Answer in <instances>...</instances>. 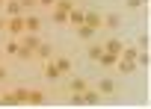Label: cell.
I'll return each mask as SVG.
<instances>
[{"label": "cell", "mask_w": 151, "mask_h": 109, "mask_svg": "<svg viewBox=\"0 0 151 109\" xmlns=\"http://www.w3.org/2000/svg\"><path fill=\"white\" fill-rule=\"evenodd\" d=\"M42 44V33H24L21 36V53H18V62H30L36 59V47Z\"/></svg>", "instance_id": "6da1fadb"}, {"label": "cell", "mask_w": 151, "mask_h": 109, "mask_svg": "<svg viewBox=\"0 0 151 109\" xmlns=\"http://www.w3.org/2000/svg\"><path fill=\"white\" fill-rule=\"evenodd\" d=\"M12 94H15L18 103H30V106L45 103V91H39V88H12Z\"/></svg>", "instance_id": "7a4b0ae2"}, {"label": "cell", "mask_w": 151, "mask_h": 109, "mask_svg": "<svg viewBox=\"0 0 151 109\" xmlns=\"http://www.w3.org/2000/svg\"><path fill=\"white\" fill-rule=\"evenodd\" d=\"M6 33H9V38H21L27 30H24V15H12V18H6Z\"/></svg>", "instance_id": "3957f363"}, {"label": "cell", "mask_w": 151, "mask_h": 109, "mask_svg": "<svg viewBox=\"0 0 151 109\" xmlns=\"http://www.w3.org/2000/svg\"><path fill=\"white\" fill-rule=\"evenodd\" d=\"M42 77H45L47 83H59L65 74L56 68V62H53V59H45V62H42Z\"/></svg>", "instance_id": "277c9868"}, {"label": "cell", "mask_w": 151, "mask_h": 109, "mask_svg": "<svg viewBox=\"0 0 151 109\" xmlns=\"http://www.w3.org/2000/svg\"><path fill=\"white\" fill-rule=\"evenodd\" d=\"M42 27H45V18L39 12H24V30L27 33H42Z\"/></svg>", "instance_id": "5b68a950"}, {"label": "cell", "mask_w": 151, "mask_h": 109, "mask_svg": "<svg viewBox=\"0 0 151 109\" xmlns=\"http://www.w3.org/2000/svg\"><path fill=\"white\" fill-rule=\"evenodd\" d=\"M122 27V12H107L104 18H101V30H110V33H116Z\"/></svg>", "instance_id": "8992f818"}, {"label": "cell", "mask_w": 151, "mask_h": 109, "mask_svg": "<svg viewBox=\"0 0 151 109\" xmlns=\"http://www.w3.org/2000/svg\"><path fill=\"white\" fill-rule=\"evenodd\" d=\"M53 53H56V47H53L50 41H45V38H42V44L36 47V59H39V62H45V59H53Z\"/></svg>", "instance_id": "52a82bcc"}, {"label": "cell", "mask_w": 151, "mask_h": 109, "mask_svg": "<svg viewBox=\"0 0 151 109\" xmlns=\"http://www.w3.org/2000/svg\"><path fill=\"white\" fill-rule=\"evenodd\" d=\"M74 36H77L80 41H95V36H98V30H92V27H86V24H80V27H74Z\"/></svg>", "instance_id": "ba28073f"}, {"label": "cell", "mask_w": 151, "mask_h": 109, "mask_svg": "<svg viewBox=\"0 0 151 109\" xmlns=\"http://www.w3.org/2000/svg\"><path fill=\"white\" fill-rule=\"evenodd\" d=\"M18 53H21V38H9V41L3 44V56H9V59H18Z\"/></svg>", "instance_id": "9c48e42d"}, {"label": "cell", "mask_w": 151, "mask_h": 109, "mask_svg": "<svg viewBox=\"0 0 151 109\" xmlns=\"http://www.w3.org/2000/svg\"><path fill=\"white\" fill-rule=\"evenodd\" d=\"M95 88H98V94H113V91H116V80H113V77H101V80L95 83Z\"/></svg>", "instance_id": "30bf717a"}, {"label": "cell", "mask_w": 151, "mask_h": 109, "mask_svg": "<svg viewBox=\"0 0 151 109\" xmlns=\"http://www.w3.org/2000/svg\"><path fill=\"white\" fill-rule=\"evenodd\" d=\"M101 44H104V50H107V53H116V56H119V53H122V47H124V41H122L119 36H113V38H107V41H101Z\"/></svg>", "instance_id": "8fae6325"}, {"label": "cell", "mask_w": 151, "mask_h": 109, "mask_svg": "<svg viewBox=\"0 0 151 109\" xmlns=\"http://www.w3.org/2000/svg\"><path fill=\"white\" fill-rule=\"evenodd\" d=\"M83 18H86V9L74 6V9L68 12V27H80V24H83Z\"/></svg>", "instance_id": "7c38bea8"}, {"label": "cell", "mask_w": 151, "mask_h": 109, "mask_svg": "<svg viewBox=\"0 0 151 109\" xmlns=\"http://www.w3.org/2000/svg\"><path fill=\"white\" fill-rule=\"evenodd\" d=\"M0 12H3L6 18H12V15H24V9H21V3H18V0H6Z\"/></svg>", "instance_id": "4fadbf2b"}, {"label": "cell", "mask_w": 151, "mask_h": 109, "mask_svg": "<svg viewBox=\"0 0 151 109\" xmlns=\"http://www.w3.org/2000/svg\"><path fill=\"white\" fill-rule=\"evenodd\" d=\"M101 12H92V9H86V18H83V24L86 27H92V30H101Z\"/></svg>", "instance_id": "5bb4252c"}, {"label": "cell", "mask_w": 151, "mask_h": 109, "mask_svg": "<svg viewBox=\"0 0 151 109\" xmlns=\"http://www.w3.org/2000/svg\"><path fill=\"white\" fill-rule=\"evenodd\" d=\"M98 100H101L98 88H95V85H86V88H83V103H89V106H98Z\"/></svg>", "instance_id": "9a60e30c"}, {"label": "cell", "mask_w": 151, "mask_h": 109, "mask_svg": "<svg viewBox=\"0 0 151 109\" xmlns=\"http://www.w3.org/2000/svg\"><path fill=\"white\" fill-rule=\"evenodd\" d=\"M101 53H104V44H101V41H89V44H86V56H89L92 62H98Z\"/></svg>", "instance_id": "2e32d148"}, {"label": "cell", "mask_w": 151, "mask_h": 109, "mask_svg": "<svg viewBox=\"0 0 151 109\" xmlns=\"http://www.w3.org/2000/svg\"><path fill=\"white\" fill-rule=\"evenodd\" d=\"M116 62H119L116 53H107V50H104V53L98 56V65H101V68H116Z\"/></svg>", "instance_id": "e0dca14e"}, {"label": "cell", "mask_w": 151, "mask_h": 109, "mask_svg": "<svg viewBox=\"0 0 151 109\" xmlns=\"http://www.w3.org/2000/svg\"><path fill=\"white\" fill-rule=\"evenodd\" d=\"M53 62H56V68H59L62 74H71V56H62V53L56 56V53H53Z\"/></svg>", "instance_id": "ac0fdd59"}, {"label": "cell", "mask_w": 151, "mask_h": 109, "mask_svg": "<svg viewBox=\"0 0 151 109\" xmlns=\"http://www.w3.org/2000/svg\"><path fill=\"white\" fill-rule=\"evenodd\" d=\"M50 21L59 24V27H68V12H62V9H50Z\"/></svg>", "instance_id": "d6986e66"}, {"label": "cell", "mask_w": 151, "mask_h": 109, "mask_svg": "<svg viewBox=\"0 0 151 109\" xmlns=\"http://www.w3.org/2000/svg\"><path fill=\"white\" fill-rule=\"evenodd\" d=\"M86 85H89V83H86L83 77H71V80H68V91H83Z\"/></svg>", "instance_id": "ffe728a7"}, {"label": "cell", "mask_w": 151, "mask_h": 109, "mask_svg": "<svg viewBox=\"0 0 151 109\" xmlns=\"http://www.w3.org/2000/svg\"><path fill=\"white\" fill-rule=\"evenodd\" d=\"M116 68H119L122 74H133V71H136V62H127V59H119V62H116Z\"/></svg>", "instance_id": "44dd1931"}, {"label": "cell", "mask_w": 151, "mask_h": 109, "mask_svg": "<svg viewBox=\"0 0 151 109\" xmlns=\"http://www.w3.org/2000/svg\"><path fill=\"white\" fill-rule=\"evenodd\" d=\"M0 106H18L15 94H12V91H0Z\"/></svg>", "instance_id": "7402d4cb"}, {"label": "cell", "mask_w": 151, "mask_h": 109, "mask_svg": "<svg viewBox=\"0 0 151 109\" xmlns=\"http://www.w3.org/2000/svg\"><path fill=\"white\" fill-rule=\"evenodd\" d=\"M136 53H139L136 47H127V44H124V47H122V53H119V59H127V62H133V59H136Z\"/></svg>", "instance_id": "603a6c76"}, {"label": "cell", "mask_w": 151, "mask_h": 109, "mask_svg": "<svg viewBox=\"0 0 151 109\" xmlns=\"http://www.w3.org/2000/svg\"><path fill=\"white\" fill-rule=\"evenodd\" d=\"M18 3H21L24 12H36V9H39V0H18Z\"/></svg>", "instance_id": "cb8c5ba5"}, {"label": "cell", "mask_w": 151, "mask_h": 109, "mask_svg": "<svg viewBox=\"0 0 151 109\" xmlns=\"http://www.w3.org/2000/svg\"><path fill=\"white\" fill-rule=\"evenodd\" d=\"M133 62H136V65H142V68H148V62H151V59H148V50H139Z\"/></svg>", "instance_id": "d4e9b609"}, {"label": "cell", "mask_w": 151, "mask_h": 109, "mask_svg": "<svg viewBox=\"0 0 151 109\" xmlns=\"http://www.w3.org/2000/svg\"><path fill=\"white\" fill-rule=\"evenodd\" d=\"M53 9H62V12H71L74 9V3H71V0H56V6Z\"/></svg>", "instance_id": "484cf974"}, {"label": "cell", "mask_w": 151, "mask_h": 109, "mask_svg": "<svg viewBox=\"0 0 151 109\" xmlns=\"http://www.w3.org/2000/svg\"><path fill=\"white\" fill-rule=\"evenodd\" d=\"M136 44L148 50V44H151V38H148V33H139V38H136Z\"/></svg>", "instance_id": "4316f807"}, {"label": "cell", "mask_w": 151, "mask_h": 109, "mask_svg": "<svg viewBox=\"0 0 151 109\" xmlns=\"http://www.w3.org/2000/svg\"><path fill=\"white\" fill-rule=\"evenodd\" d=\"M9 74H12V71H9L3 62H0V83H6V80H9Z\"/></svg>", "instance_id": "83f0119b"}, {"label": "cell", "mask_w": 151, "mask_h": 109, "mask_svg": "<svg viewBox=\"0 0 151 109\" xmlns=\"http://www.w3.org/2000/svg\"><path fill=\"white\" fill-rule=\"evenodd\" d=\"M53 6H56V0H39V9H47V12H50Z\"/></svg>", "instance_id": "f1b7e54d"}, {"label": "cell", "mask_w": 151, "mask_h": 109, "mask_svg": "<svg viewBox=\"0 0 151 109\" xmlns=\"http://www.w3.org/2000/svg\"><path fill=\"white\" fill-rule=\"evenodd\" d=\"M124 6H127V9H139V6H142V0H124Z\"/></svg>", "instance_id": "f546056e"}, {"label": "cell", "mask_w": 151, "mask_h": 109, "mask_svg": "<svg viewBox=\"0 0 151 109\" xmlns=\"http://www.w3.org/2000/svg\"><path fill=\"white\" fill-rule=\"evenodd\" d=\"M3 30H6V15L0 12V33H3Z\"/></svg>", "instance_id": "4dcf8cb0"}, {"label": "cell", "mask_w": 151, "mask_h": 109, "mask_svg": "<svg viewBox=\"0 0 151 109\" xmlns=\"http://www.w3.org/2000/svg\"><path fill=\"white\" fill-rule=\"evenodd\" d=\"M0 62H3V44H0Z\"/></svg>", "instance_id": "1f68e13d"}, {"label": "cell", "mask_w": 151, "mask_h": 109, "mask_svg": "<svg viewBox=\"0 0 151 109\" xmlns=\"http://www.w3.org/2000/svg\"><path fill=\"white\" fill-rule=\"evenodd\" d=\"M3 3H6V0H0V9H3Z\"/></svg>", "instance_id": "d6a6232c"}]
</instances>
